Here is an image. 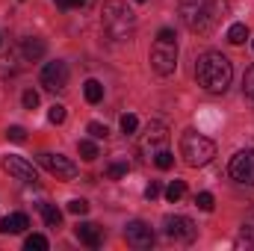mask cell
I'll return each mask as SVG.
<instances>
[{
    "mask_svg": "<svg viewBox=\"0 0 254 251\" xmlns=\"http://www.w3.org/2000/svg\"><path fill=\"white\" fill-rule=\"evenodd\" d=\"M195 77H198V83H201L207 92L219 95V92H225V89L231 86V80H234V65H231V60H228L225 54L207 51V54H201V57L195 60Z\"/></svg>",
    "mask_w": 254,
    "mask_h": 251,
    "instance_id": "cell-1",
    "label": "cell"
},
{
    "mask_svg": "<svg viewBox=\"0 0 254 251\" xmlns=\"http://www.w3.org/2000/svg\"><path fill=\"white\" fill-rule=\"evenodd\" d=\"M228 12L225 0H181V18L192 33H210L219 18Z\"/></svg>",
    "mask_w": 254,
    "mask_h": 251,
    "instance_id": "cell-2",
    "label": "cell"
},
{
    "mask_svg": "<svg viewBox=\"0 0 254 251\" xmlns=\"http://www.w3.org/2000/svg\"><path fill=\"white\" fill-rule=\"evenodd\" d=\"M101 24H104L110 39L125 42L136 30V15L127 9V3H122V0H107L104 9H101Z\"/></svg>",
    "mask_w": 254,
    "mask_h": 251,
    "instance_id": "cell-3",
    "label": "cell"
},
{
    "mask_svg": "<svg viewBox=\"0 0 254 251\" xmlns=\"http://www.w3.org/2000/svg\"><path fill=\"white\" fill-rule=\"evenodd\" d=\"M181 157H184L187 166L201 169V166H207V163L216 157V145H213L207 136H201V133H195V130H187V133L181 136Z\"/></svg>",
    "mask_w": 254,
    "mask_h": 251,
    "instance_id": "cell-4",
    "label": "cell"
},
{
    "mask_svg": "<svg viewBox=\"0 0 254 251\" xmlns=\"http://www.w3.org/2000/svg\"><path fill=\"white\" fill-rule=\"evenodd\" d=\"M151 68H154L160 77L175 74V68H178V42L157 39L154 48H151Z\"/></svg>",
    "mask_w": 254,
    "mask_h": 251,
    "instance_id": "cell-5",
    "label": "cell"
},
{
    "mask_svg": "<svg viewBox=\"0 0 254 251\" xmlns=\"http://www.w3.org/2000/svg\"><path fill=\"white\" fill-rule=\"evenodd\" d=\"M166 145H169V127H166V122H160V119H151V122L145 125L142 139H139V148H142V154L154 157V154H160Z\"/></svg>",
    "mask_w": 254,
    "mask_h": 251,
    "instance_id": "cell-6",
    "label": "cell"
},
{
    "mask_svg": "<svg viewBox=\"0 0 254 251\" xmlns=\"http://www.w3.org/2000/svg\"><path fill=\"white\" fill-rule=\"evenodd\" d=\"M39 166L48 169L60 181H74L77 178V166L68 157H63V154H39Z\"/></svg>",
    "mask_w": 254,
    "mask_h": 251,
    "instance_id": "cell-7",
    "label": "cell"
},
{
    "mask_svg": "<svg viewBox=\"0 0 254 251\" xmlns=\"http://www.w3.org/2000/svg\"><path fill=\"white\" fill-rule=\"evenodd\" d=\"M228 172H231V178L237 181V184H246V187H254V151H240L234 160H231V166H228Z\"/></svg>",
    "mask_w": 254,
    "mask_h": 251,
    "instance_id": "cell-8",
    "label": "cell"
},
{
    "mask_svg": "<svg viewBox=\"0 0 254 251\" xmlns=\"http://www.w3.org/2000/svg\"><path fill=\"white\" fill-rule=\"evenodd\" d=\"M163 228H166V234H169L172 240H178V243H192V240L198 237V228H195V222H192L190 216H166Z\"/></svg>",
    "mask_w": 254,
    "mask_h": 251,
    "instance_id": "cell-9",
    "label": "cell"
},
{
    "mask_svg": "<svg viewBox=\"0 0 254 251\" xmlns=\"http://www.w3.org/2000/svg\"><path fill=\"white\" fill-rule=\"evenodd\" d=\"M42 86L51 89V92H63L65 86H68V65H65L63 60L48 63L42 68Z\"/></svg>",
    "mask_w": 254,
    "mask_h": 251,
    "instance_id": "cell-10",
    "label": "cell"
},
{
    "mask_svg": "<svg viewBox=\"0 0 254 251\" xmlns=\"http://www.w3.org/2000/svg\"><path fill=\"white\" fill-rule=\"evenodd\" d=\"M3 172H9L12 178L24 181V184H39V172L33 169V163H27L24 157H3Z\"/></svg>",
    "mask_w": 254,
    "mask_h": 251,
    "instance_id": "cell-11",
    "label": "cell"
},
{
    "mask_svg": "<svg viewBox=\"0 0 254 251\" xmlns=\"http://www.w3.org/2000/svg\"><path fill=\"white\" fill-rule=\"evenodd\" d=\"M125 240L133 246V249H151L154 246V231H151V225H145V222H130L125 228Z\"/></svg>",
    "mask_w": 254,
    "mask_h": 251,
    "instance_id": "cell-12",
    "label": "cell"
},
{
    "mask_svg": "<svg viewBox=\"0 0 254 251\" xmlns=\"http://www.w3.org/2000/svg\"><path fill=\"white\" fill-rule=\"evenodd\" d=\"M74 237L83 243V246H89V249H98L101 246V228L98 225H92V222H77V228H74Z\"/></svg>",
    "mask_w": 254,
    "mask_h": 251,
    "instance_id": "cell-13",
    "label": "cell"
},
{
    "mask_svg": "<svg viewBox=\"0 0 254 251\" xmlns=\"http://www.w3.org/2000/svg\"><path fill=\"white\" fill-rule=\"evenodd\" d=\"M27 228H30V219L24 213H12L0 219V234H24Z\"/></svg>",
    "mask_w": 254,
    "mask_h": 251,
    "instance_id": "cell-14",
    "label": "cell"
},
{
    "mask_svg": "<svg viewBox=\"0 0 254 251\" xmlns=\"http://www.w3.org/2000/svg\"><path fill=\"white\" fill-rule=\"evenodd\" d=\"M45 51H48V45H45L42 39H24V45H21V54H24L30 63L42 60V57H45Z\"/></svg>",
    "mask_w": 254,
    "mask_h": 251,
    "instance_id": "cell-15",
    "label": "cell"
},
{
    "mask_svg": "<svg viewBox=\"0 0 254 251\" xmlns=\"http://www.w3.org/2000/svg\"><path fill=\"white\" fill-rule=\"evenodd\" d=\"M83 95H86V101H89V104H101V101H104V86H101L98 80H86Z\"/></svg>",
    "mask_w": 254,
    "mask_h": 251,
    "instance_id": "cell-16",
    "label": "cell"
},
{
    "mask_svg": "<svg viewBox=\"0 0 254 251\" xmlns=\"http://www.w3.org/2000/svg\"><path fill=\"white\" fill-rule=\"evenodd\" d=\"M42 216H45V225H48V228H54V231L63 225V213H60L54 204H42Z\"/></svg>",
    "mask_w": 254,
    "mask_h": 251,
    "instance_id": "cell-17",
    "label": "cell"
},
{
    "mask_svg": "<svg viewBox=\"0 0 254 251\" xmlns=\"http://www.w3.org/2000/svg\"><path fill=\"white\" fill-rule=\"evenodd\" d=\"M246 39H249V27H246V24H234V27L228 30V42H231V45H243Z\"/></svg>",
    "mask_w": 254,
    "mask_h": 251,
    "instance_id": "cell-18",
    "label": "cell"
},
{
    "mask_svg": "<svg viewBox=\"0 0 254 251\" xmlns=\"http://www.w3.org/2000/svg\"><path fill=\"white\" fill-rule=\"evenodd\" d=\"M184 195H187V184H184V181H172V184L166 187V198H169L172 204H175V201H181Z\"/></svg>",
    "mask_w": 254,
    "mask_h": 251,
    "instance_id": "cell-19",
    "label": "cell"
},
{
    "mask_svg": "<svg viewBox=\"0 0 254 251\" xmlns=\"http://www.w3.org/2000/svg\"><path fill=\"white\" fill-rule=\"evenodd\" d=\"M15 71H18V54H6V57L0 60V77H6V74L12 77Z\"/></svg>",
    "mask_w": 254,
    "mask_h": 251,
    "instance_id": "cell-20",
    "label": "cell"
},
{
    "mask_svg": "<svg viewBox=\"0 0 254 251\" xmlns=\"http://www.w3.org/2000/svg\"><path fill=\"white\" fill-rule=\"evenodd\" d=\"M77 148H80V157H83V160H89V163H92V160H98V145H95V142L83 139Z\"/></svg>",
    "mask_w": 254,
    "mask_h": 251,
    "instance_id": "cell-21",
    "label": "cell"
},
{
    "mask_svg": "<svg viewBox=\"0 0 254 251\" xmlns=\"http://www.w3.org/2000/svg\"><path fill=\"white\" fill-rule=\"evenodd\" d=\"M24 249L27 251H48V240H45L42 234H33V237H27Z\"/></svg>",
    "mask_w": 254,
    "mask_h": 251,
    "instance_id": "cell-22",
    "label": "cell"
},
{
    "mask_svg": "<svg viewBox=\"0 0 254 251\" xmlns=\"http://www.w3.org/2000/svg\"><path fill=\"white\" fill-rule=\"evenodd\" d=\"M154 163H157V169H163V172H169V169L175 166V157H172V154H169V151L163 148L160 154H154Z\"/></svg>",
    "mask_w": 254,
    "mask_h": 251,
    "instance_id": "cell-23",
    "label": "cell"
},
{
    "mask_svg": "<svg viewBox=\"0 0 254 251\" xmlns=\"http://www.w3.org/2000/svg\"><path fill=\"white\" fill-rule=\"evenodd\" d=\"M195 204H198V210H204V213H210V210L216 207V198H213L210 192H198V195H195Z\"/></svg>",
    "mask_w": 254,
    "mask_h": 251,
    "instance_id": "cell-24",
    "label": "cell"
},
{
    "mask_svg": "<svg viewBox=\"0 0 254 251\" xmlns=\"http://www.w3.org/2000/svg\"><path fill=\"white\" fill-rule=\"evenodd\" d=\"M86 133H89L92 139H107V136H110V127H107V125H101V122H89Z\"/></svg>",
    "mask_w": 254,
    "mask_h": 251,
    "instance_id": "cell-25",
    "label": "cell"
},
{
    "mask_svg": "<svg viewBox=\"0 0 254 251\" xmlns=\"http://www.w3.org/2000/svg\"><path fill=\"white\" fill-rule=\"evenodd\" d=\"M68 213H74V216H86V213H89V201H86V198H74V201H68Z\"/></svg>",
    "mask_w": 254,
    "mask_h": 251,
    "instance_id": "cell-26",
    "label": "cell"
},
{
    "mask_svg": "<svg viewBox=\"0 0 254 251\" xmlns=\"http://www.w3.org/2000/svg\"><path fill=\"white\" fill-rule=\"evenodd\" d=\"M48 119H51V125H63L65 122V107L63 104H54V107L48 110Z\"/></svg>",
    "mask_w": 254,
    "mask_h": 251,
    "instance_id": "cell-27",
    "label": "cell"
},
{
    "mask_svg": "<svg viewBox=\"0 0 254 251\" xmlns=\"http://www.w3.org/2000/svg\"><path fill=\"white\" fill-rule=\"evenodd\" d=\"M136 130H139V122H136V116H130V113H127V116H122V133L133 136Z\"/></svg>",
    "mask_w": 254,
    "mask_h": 251,
    "instance_id": "cell-28",
    "label": "cell"
},
{
    "mask_svg": "<svg viewBox=\"0 0 254 251\" xmlns=\"http://www.w3.org/2000/svg\"><path fill=\"white\" fill-rule=\"evenodd\" d=\"M6 139H9V142H24V139H27V130L18 127V125H12L9 130H6Z\"/></svg>",
    "mask_w": 254,
    "mask_h": 251,
    "instance_id": "cell-29",
    "label": "cell"
},
{
    "mask_svg": "<svg viewBox=\"0 0 254 251\" xmlns=\"http://www.w3.org/2000/svg\"><path fill=\"white\" fill-rule=\"evenodd\" d=\"M243 92H246V95H249V98L254 101V65L249 68V71H246V80H243Z\"/></svg>",
    "mask_w": 254,
    "mask_h": 251,
    "instance_id": "cell-30",
    "label": "cell"
},
{
    "mask_svg": "<svg viewBox=\"0 0 254 251\" xmlns=\"http://www.w3.org/2000/svg\"><path fill=\"white\" fill-rule=\"evenodd\" d=\"M21 101H24V107H27V110H36V107H39V92H33V89H27Z\"/></svg>",
    "mask_w": 254,
    "mask_h": 251,
    "instance_id": "cell-31",
    "label": "cell"
},
{
    "mask_svg": "<svg viewBox=\"0 0 254 251\" xmlns=\"http://www.w3.org/2000/svg\"><path fill=\"white\" fill-rule=\"evenodd\" d=\"M107 175H110V178H125L127 175V163H113V166L107 169Z\"/></svg>",
    "mask_w": 254,
    "mask_h": 251,
    "instance_id": "cell-32",
    "label": "cell"
},
{
    "mask_svg": "<svg viewBox=\"0 0 254 251\" xmlns=\"http://www.w3.org/2000/svg\"><path fill=\"white\" fill-rule=\"evenodd\" d=\"M160 192H163V187H160V184H157V181H151V187L145 189V198H157V195H160Z\"/></svg>",
    "mask_w": 254,
    "mask_h": 251,
    "instance_id": "cell-33",
    "label": "cell"
},
{
    "mask_svg": "<svg viewBox=\"0 0 254 251\" xmlns=\"http://www.w3.org/2000/svg\"><path fill=\"white\" fill-rule=\"evenodd\" d=\"M89 0H68V6H86Z\"/></svg>",
    "mask_w": 254,
    "mask_h": 251,
    "instance_id": "cell-34",
    "label": "cell"
},
{
    "mask_svg": "<svg viewBox=\"0 0 254 251\" xmlns=\"http://www.w3.org/2000/svg\"><path fill=\"white\" fill-rule=\"evenodd\" d=\"M136 3H145V0H136Z\"/></svg>",
    "mask_w": 254,
    "mask_h": 251,
    "instance_id": "cell-35",
    "label": "cell"
},
{
    "mask_svg": "<svg viewBox=\"0 0 254 251\" xmlns=\"http://www.w3.org/2000/svg\"><path fill=\"white\" fill-rule=\"evenodd\" d=\"M252 48H254V42H252Z\"/></svg>",
    "mask_w": 254,
    "mask_h": 251,
    "instance_id": "cell-36",
    "label": "cell"
}]
</instances>
